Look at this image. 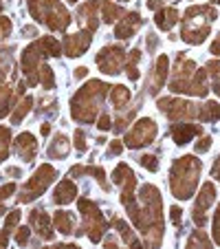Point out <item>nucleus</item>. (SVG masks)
I'll return each mask as SVG.
<instances>
[{
  "instance_id": "obj_1",
  "label": "nucleus",
  "mask_w": 220,
  "mask_h": 249,
  "mask_svg": "<svg viewBox=\"0 0 220 249\" xmlns=\"http://www.w3.org/2000/svg\"><path fill=\"white\" fill-rule=\"evenodd\" d=\"M106 90L108 86L102 84V82L93 80L80 90V93L73 97V117L82 124H93L95 117H97V110H99V104L103 102L106 97Z\"/></svg>"
},
{
  "instance_id": "obj_2",
  "label": "nucleus",
  "mask_w": 220,
  "mask_h": 249,
  "mask_svg": "<svg viewBox=\"0 0 220 249\" xmlns=\"http://www.w3.org/2000/svg\"><path fill=\"white\" fill-rule=\"evenodd\" d=\"M201 161L194 157H183L172 168V192L176 198H189L196 190Z\"/></svg>"
},
{
  "instance_id": "obj_3",
  "label": "nucleus",
  "mask_w": 220,
  "mask_h": 249,
  "mask_svg": "<svg viewBox=\"0 0 220 249\" xmlns=\"http://www.w3.org/2000/svg\"><path fill=\"white\" fill-rule=\"evenodd\" d=\"M55 177H57V172H55V170H53L49 163L40 165V170L33 174V179L29 181V183L24 185L22 190H20L18 203H29V201H33L35 196H40V194H42L44 190L49 188V183H51Z\"/></svg>"
},
{
  "instance_id": "obj_4",
  "label": "nucleus",
  "mask_w": 220,
  "mask_h": 249,
  "mask_svg": "<svg viewBox=\"0 0 220 249\" xmlns=\"http://www.w3.org/2000/svg\"><path fill=\"white\" fill-rule=\"evenodd\" d=\"M80 210H82V214H84V230L88 231V238L93 240V243H99L102 234L108 230V223L103 221L99 207L95 205L93 201L80 198Z\"/></svg>"
},
{
  "instance_id": "obj_5",
  "label": "nucleus",
  "mask_w": 220,
  "mask_h": 249,
  "mask_svg": "<svg viewBox=\"0 0 220 249\" xmlns=\"http://www.w3.org/2000/svg\"><path fill=\"white\" fill-rule=\"evenodd\" d=\"M126 51H123L121 47H106L103 51H99L97 55V64L99 69L103 71V73H108V75H115V73H119V71L126 66Z\"/></svg>"
},
{
  "instance_id": "obj_6",
  "label": "nucleus",
  "mask_w": 220,
  "mask_h": 249,
  "mask_svg": "<svg viewBox=\"0 0 220 249\" xmlns=\"http://www.w3.org/2000/svg\"><path fill=\"white\" fill-rule=\"evenodd\" d=\"M156 137V126L152 119H139L135 124L130 132L126 135V146L128 148H139V146H148L152 139Z\"/></svg>"
},
{
  "instance_id": "obj_7",
  "label": "nucleus",
  "mask_w": 220,
  "mask_h": 249,
  "mask_svg": "<svg viewBox=\"0 0 220 249\" xmlns=\"http://www.w3.org/2000/svg\"><path fill=\"white\" fill-rule=\"evenodd\" d=\"M44 49L40 47V42H33L31 47L24 49L22 53V71L27 73L29 77V84L35 86L40 84V77H38V66H40V57H44Z\"/></svg>"
},
{
  "instance_id": "obj_8",
  "label": "nucleus",
  "mask_w": 220,
  "mask_h": 249,
  "mask_svg": "<svg viewBox=\"0 0 220 249\" xmlns=\"http://www.w3.org/2000/svg\"><path fill=\"white\" fill-rule=\"evenodd\" d=\"M159 108L169 119H192L198 117V108L189 102H178V99H159Z\"/></svg>"
},
{
  "instance_id": "obj_9",
  "label": "nucleus",
  "mask_w": 220,
  "mask_h": 249,
  "mask_svg": "<svg viewBox=\"0 0 220 249\" xmlns=\"http://www.w3.org/2000/svg\"><path fill=\"white\" fill-rule=\"evenodd\" d=\"M214 201H216V188H214V183H205L201 188V192H198V201H196V207H194V223H196L198 227H203L207 223L205 210Z\"/></svg>"
},
{
  "instance_id": "obj_10",
  "label": "nucleus",
  "mask_w": 220,
  "mask_h": 249,
  "mask_svg": "<svg viewBox=\"0 0 220 249\" xmlns=\"http://www.w3.org/2000/svg\"><path fill=\"white\" fill-rule=\"evenodd\" d=\"M90 36H93V31H82V33H77V36H68L66 38V42H64V51H66V55H70V57H80L82 53L88 49V44H90Z\"/></svg>"
},
{
  "instance_id": "obj_11",
  "label": "nucleus",
  "mask_w": 220,
  "mask_h": 249,
  "mask_svg": "<svg viewBox=\"0 0 220 249\" xmlns=\"http://www.w3.org/2000/svg\"><path fill=\"white\" fill-rule=\"evenodd\" d=\"M139 27H141V16L136 14V11L123 14V20H119L117 29H115V36H117V38H121V40H126V38H130V36Z\"/></svg>"
},
{
  "instance_id": "obj_12",
  "label": "nucleus",
  "mask_w": 220,
  "mask_h": 249,
  "mask_svg": "<svg viewBox=\"0 0 220 249\" xmlns=\"http://www.w3.org/2000/svg\"><path fill=\"white\" fill-rule=\"evenodd\" d=\"M16 150H18V155L22 157L24 161H31L33 157H35V152H38L35 137L29 135V132H22V135L16 139Z\"/></svg>"
},
{
  "instance_id": "obj_13",
  "label": "nucleus",
  "mask_w": 220,
  "mask_h": 249,
  "mask_svg": "<svg viewBox=\"0 0 220 249\" xmlns=\"http://www.w3.org/2000/svg\"><path fill=\"white\" fill-rule=\"evenodd\" d=\"M29 221H31V225L38 230V234L42 236V238L51 240L53 238V230H51V221H49V216L44 214L42 210H33L31 216H29Z\"/></svg>"
},
{
  "instance_id": "obj_14",
  "label": "nucleus",
  "mask_w": 220,
  "mask_h": 249,
  "mask_svg": "<svg viewBox=\"0 0 220 249\" xmlns=\"http://www.w3.org/2000/svg\"><path fill=\"white\" fill-rule=\"evenodd\" d=\"M75 196H77V188H75V183L68 179L62 181L55 188V192H53V201H55L57 205H66V203L75 201Z\"/></svg>"
},
{
  "instance_id": "obj_15",
  "label": "nucleus",
  "mask_w": 220,
  "mask_h": 249,
  "mask_svg": "<svg viewBox=\"0 0 220 249\" xmlns=\"http://www.w3.org/2000/svg\"><path fill=\"white\" fill-rule=\"evenodd\" d=\"M201 135V126H189V124H178V126H172V137L178 146H185L192 137Z\"/></svg>"
},
{
  "instance_id": "obj_16",
  "label": "nucleus",
  "mask_w": 220,
  "mask_h": 249,
  "mask_svg": "<svg viewBox=\"0 0 220 249\" xmlns=\"http://www.w3.org/2000/svg\"><path fill=\"white\" fill-rule=\"evenodd\" d=\"M168 64H169L168 55H161L159 60H156V69H154V82H152V86H150V93H152V95H154V93H159V89H161V86H163L165 77H168Z\"/></svg>"
},
{
  "instance_id": "obj_17",
  "label": "nucleus",
  "mask_w": 220,
  "mask_h": 249,
  "mask_svg": "<svg viewBox=\"0 0 220 249\" xmlns=\"http://www.w3.org/2000/svg\"><path fill=\"white\" fill-rule=\"evenodd\" d=\"M156 27L159 29H163V31H169V29L176 24V20H178V11L176 9H172V7H168V9H159L156 11Z\"/></svg>"
},
{
  "instance_id": "obj_18",
  "label": "nucleus",
  "mask_w": 220,
  "mask_h": 249,
  "mask_svg": "<svg viewBox=\"0 0 220 249\" xmlns=\"http://www.w3.org/2000/svg\"><path fill=\"white\" fill-rule=\"evenodd\" d=\"M68 150H70V146H68V139H66L64 135H57L55 139H53V143L49 146V157H53V159H62V157H66L68 155Z\"/></svg>"
},
{
  "instance_id": "obj_19",
  "label": "nucleus",
  "mask_w": 220,
  "mask_h": 249,
  "mask_svg": "<svg viewBox=\"0 0 220 249\" xmlns=\"http://www.w3.org/2000/svg\"><path fill=\"white\" fill-rule=\"evenodd\" d=\"M198 119H201V122H218L220 119V104L207 102L203 108H198Z\"/></svg>"
},
{
  "instance_id": "obj_20",
  "label": "nucleus",
  "mask_w": 220,
  "mask_h": 249,
  "mask_svg": "<svg viewBox=\"0 0 220 249\" xmlns=\"http://www.w3.org/2000/svg\"><path fill=\"white\" fill-rule=\"evenodd\" d=\"M110 102H113V106L115 108H119L121 110L123 106H126L128 102H130V90L126 89V86H115L113 90H110Z\"/></svg>"
},
{
  "instance_id": "obj_21",
  "label": "nucleus",
  "mask_w": 220,
  "mask_h": 249,
  "mask_svg": "<svg viewBox=\"0 0 220 249\" xmlns=\"http://www.w3.org/2000/svg\"><path fill=\"white\" fill-rule=\"evenodd\" d=\"M53 223H55V227L62 234H73V216H70V212H57Z\"/></svg>"
},
{
  "instance_id": "obj_22",
  "label": "nucleus",
  "mask_w": 220,
  "mask_h": 249,
  "mask_svg": "<svg viewBox=\"0 0 220 249\" xmlns=\"http://www.w3.org/2000/svg\"><path fill=\"white\" fill-rule=\"evenodd\" d=\"M102 11H103V20L106 22H115L119 16H123V9L115 2H108V0H102Z\"/></svg>"
},
{
  "instance_id": "obj_23",
  "label": "nucleus",
  "mask_w": 220,
  "mask_h": 249,
  "mask_svg": "<svg viewBox=\"0 0 220 249\" xmlns=\"http://www.w3.org/2000/svg\"><path fill=\"white\" fill-rule=\"evenodd\" d=\"M139 60H141V51H139V49H135V51L126 57V73L130 75V80H139V71H136Z\"/></svg>"
},
{
  "instance_id": "obj_24",
  "label": "nucleus",
  "mask_w": 220,
  "mask_h": 249,
  "mask_svg": "<svg viewBox=\"0 0 220 249\" xmlns=\"http://www.w3.org/2000/svg\"><path fill=\"white\" fill-rule=\"evenodd\" d=\"M38 42H40V47L44 49V53H47V55H53V57H57V55H60L62 47H60V42H57L55 38H51V36H47V38H40Z\"/></svg>"
},
{
  "instance_id": "obj_25",
  "label": "nucleus",
  "mask_w": 220,
  "mask_h": 249,
  "mask_svg": "<svg viewBox=\"0 0 220 249\" xmlns=\"http://www.w3.org/2000/svg\"><path fill=\"white\" fill-rule=\"evenodd\" d=\"M31 104H33V99H31V97H24V102H20V106L16 108V113H14V117H11V122L18 124L20 119H22L24 115L29 113V108H31Z\"/></svg>"
},
{
  "instance_id": "obj_26",
  "label": "nucleus",
  "mask_w": 220,
  "mask_h": 249,
  "mask_svg": "<svg viewBox=\"0 0 220 249\" xmlns=\"http://www.w3.org/2000/svg\"><path fill=\"white\" fill-rule=\"evenodd\" d=\"M7 148H9V128L0 126V161L7 157Z\"/></svg>"
},
{
  "instance_id": "obj_27",
  "label": "nucleus",
  "mask_w": 220,
  "mask_h": 249,
  "mask_svg": "<svg viewBox=\"0 0 220 249\" xmlns=\"http://www.w3.org/2000/svg\"><path fill=\"white\" fill-rule=\"evenodd\" d=\"M196 245H203V247H209V238H207L205 234H203V231H196V234L192 236V238L187 240V247H196Z\"/></svg>"
},
{
  "instance_id": "obj_28",
  "label": "nucleus",
  "mask_w": 220,
  "mask_h": 249,
  "mask_svg": "<svg viewBox=\"0 0 220 249\" xmlns=\"http://www.w3.org/2000/svg\"><path fill=\"white\" fill-rule=\"evenodd\" d=\"M139 161H141V165H143V168H148L150 172H156V170H159V163H156V157H152V155H143Z\"/></svg>"
},
{
  "instance_id": "obj_29",
  "label": "nucleus",
  "mask_w": 220,
  "mask_h": 249,
  "mask_svg": "<svg viewBox=\"0 0 220 249\" xmlns=\"http://www.w3.org/2000/svg\"><path fill=\"white\" fill-rule=\"evenodd\" d=\"M40 77H42V86H44V89H51V86H53V71L49 69V66H42Z\"/></svg>"
},
{
  "instance_id": "obj_30",
  "label": "nucleus",
  "mask_w": 220,
  "mask_h": 249,
  "mask_svg": "<svg viewBox=\"0 0 220 249\" xmlns=\"http://www.w3.org/2000/svg\"><path fill=\"white\" fill-rule=\"evenodd\" d=\"M18 221H20V214L18 212H11L9 216H7V221H5V231L7 234H11V230L18 225Z\"/></svg>"
},
{
  "instance_id": "obj_31",
  "label": "nucleus",
  "mask_w": 220,
  "mask_h": 249,
  "mask_svg": "<svg viewBox=\"0 0 220 249\" xmlns=\"http://www.w3.org/2000/svg\"><path fill=\"white\" fill-rule=\"evenodd\" d=\"M75 146H77V150H82L84 152L86 150V137H84V130H75Z\"/></svg>"
},
{
  "instance_id": "obj_32",
  "label": "nucleus",
  "mask_w": 220,
  "mask_h": 249,
  "mask_svg": "<svg viewBox=\"0 0 220 249\" xmlns=\"http://www.w3.org/2000/svg\"><path fill=\"white\" fill-rule=\"evenodd\" d=\"M9 31H11V22H9V18H2V16H0V38L9 36Z\"/></svg>"
},
{
  "instance_id": "obj_33",
  "label": "nucleus",
  "mask_w": 220,
  "mask_h": 249,
  "mask_svg": "<svg viewBox=\"0 0 220 249\" xmlns=\"http://www.w3.org/2000/svg\"><path fill=\"white\" fill-rule=\"evenodd\" d=\"M121 150H123V143L121 141H110V148H108V155H113V157H117V155H121Z\"/></svg>"
},
{
  "instance_id": "obj_34",
  "label": "nucleus",
  "mask_w": 220,
  "mask_h": 249,
  "mask_svg": "<svg viewBox=\"0 0 220 249\" xmlns=\"http://www.w3.org/2000/svg\"><path fill=\"white\" fill-rule=\"evenodd\" d=\"M16 243L18 245H27L29 243V230L27 227H20L18 234H16Z\"/></svg>"
},
{
  "instance_id": "obj_35",
  "label": "nucleus",
  "mask_w": 220,
  "mask_h": 249,
  "mask_svg": "<svg viewBox=\"0 0 220 249\" xmlns=\"http://www.w3.org/2000/svg\"><path fill=\"white\" fill-rule=\"evenodd\" d=\"M214 238H216V243L220 245V205H218V212H216V218H214Z\"/></svg>"
},
{
  "instance_id": "obj_36",
  "label": "nucleus",
  "mask_w": 220,
  "mask_h": 249,
  "mask_svg": "<svg viewBox=\"0 0 220 249\" xmlns=\"http://www.w3.org/2000/svg\"><path fill=\"white\" fill-rule=\"evenodd\" d=\"M209 146H211V139L209 137H203V139L196 143V152H207L209 150Z\"/></svg>"
},
{
  "instance_id": "obj_37",
  "label": "nucleus",
  "mask_w": 220,
  "mask_h": 249,
  "mask_svg": "<svg viewBox=\"0 0 220 249\" xmlns=\"http://www.w3.org/2000/svg\"><path fill=\"white\" fill-rule=\"evenodd\" d=\"M110 126H113V122H110V115L103 113L102 117H99V128H102V130H110Z\"/></svg>"
},
{
  "instance_id": "obj_38",
  "label": "nucleus",
  "mask_w": 220,
  "mask_h": 249,
  "mask_svg": "<svg viewBox=\"0 0 220 249\" xmlns=\"http://www.w3.org/2000/svg\"><path fill=\"white\" fill-rule=\"evenodd\" d=\"M181 214H183V212L178 210V207H172V221H174V225H176V227L181 225V221H183Z\"/></svg>"
},
{
  "instance_id": "obj_39",
  "label": "nucleus",
  "mask_w": 220,
  "mask_h": 249,
  "mask_svg": "<svg viewBox=\"0 0 220 249\" xmlns=\"http://www.w3.org/2000/svg\"><path fill=\"white\" fill-rule=\"evenodd\" d=\"M148 7H150V9H156V11H159L161 7H163V2H161V0H150V2H148Z\"/></svg>"
},
{
  "instance_id": "obj_40",
  "label": "nucleus",
  "mask_w": 220,
  "mask_h": 249,
  "mask_svg": "<svg viewBox=\"0 0 220 249\" xmlns=\"http://www.w3.org/2000/svg\"><path fill=\"white\" fill-rule=\"evenodd\" d=\"M211 53H214V55H220V40L216 38V42L211 44Z\"/></svg>"
},
{
  "instance_id": "obj_41",
  "label": "nucleus",
  "mask_w": 220,
  "mask_h": 249,
  "mask_svg": "<svg viewBox=\"0 0 220 249\" xmlns=\"http://www.w3.org/2000/svg\"><path fill=\"white\" fill-rule=\"evenodd\" d=\"M211 172H214L216 179H220V157H218V161L214 163V170H211Z\"/></svg>"
},
{
  "instance_id": "obj_42",
  "label": "nucleus",
  "mask_w": 220,
  "mask_h": 249,
  "mask_svg": "<svg viewBox=\"0 0 220 249\" xmlns=\"http://www.w3.org/2000/svg\"><path fill=\"white\" fill-rule=\"evenodd\" d=\"M86 73H88V71H86L84 66H80V69L75 71V77H86Z\"/></svg>"
},
{
  "instance_id": "obj_43",
  "label": "nucleus",
  "mask_w": 220,
  "mask_h": 249,
  "mask_svg": "<svg viewBox=\"0 0 220 249\" xmlns=\"http://www.w3.org/2000/svg\"><path fill=\"white\" fill-rule=\"evenodd\" d=\"M49 130H51V128H49V124H44V126H42V135H49Z\"/></svg>"
},
{
  "instance_id": "obj_44",
  "label": "nucleus",
  "mask_w": 220,
  "mask_h": 249,
  "mask_svg": "<svg viewBox=\"0 0 220 249\" xmlns=\"http://www.w3.org/2000/svg\"><path fill=\"white\" fill-rule=\"evenodd\" d=\"M0 212H2V201H0Z\"/></svg>"
},
{
  "instance_id": "obj_45",
  "label": "nucleus",
  "mask_w": 220,
  "mask_h": 249,
  "mask_svg": "<svg viewBox=\"0 0 220 249\" xmlns=\"http://www.w3.org/2000/svg\"><path fill=\"white\" fill-rule=\"evenodd\" d=\"M0 9H2V2H0Z\"/></svg>"
},
{
  "instance_id": "obj_46",
  "label": "nucleus",
  "mask_w": 220,
  "mask_h": 249,
  "mask_svg": "<svg viewBox=\"0 0 220 249\" xmlns=\"http://www.w3.org/2000/svg\"><path fill=\"white\" fill-rule=\"evenodd\" d=\"M214 2H220V0H214Z\"/></svg>"
},
{
  "instance_id": "obj_47",
  "label": "nucleus",
  "mask_w": 220,
  "mask_h": 249,
  "mask_svg": "<svg viewBox=\"0 0 220 249\" xmlns=\"http://www.w3.org/2000/svg\"><path fill=\"white\" fill-rule=\"evenodd\" d=\"M121 2H128V0H121Z\"/></svg>"
},
{
  "instance_id": "obj_48",
  "label": "nucleus",
  "mask_w": 220,
  "mask_h": 249,
  "mask_svg": "<svg viewBox=\"0 0 220 249\" xmlns=\"http://www.w3.org/2000/svg\"><path fill=\"white\" fill-rule=\"evenodd\" d=\"M218 40H220V38H218Z\"/></svg>"
}]
</instances>
